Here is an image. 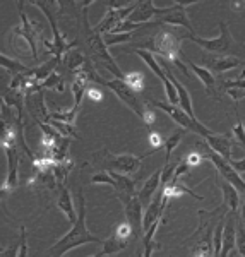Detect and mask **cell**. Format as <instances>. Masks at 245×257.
Wrapping results in <instances>:
<instances>
[{
  "mask_svg": "<svg viewBox=\"0 0 245 257\" xmlns=\"http://www.w3.org/2000/svg\"><path fill=\"white\" fill-rule=\"evenodd\" d=\"M76 77H82V79H86L88 82H96V84H101V86H105V88L111 89L115 93V96H117L129 110L134 111L146 125H153V123H155V115H153V111H149L146 106H143V103H141L138 98V93L129 88L126 82H124V79H117V77H113V79H103L96 70H94L93 65L89 64V60L82 65V69L76 74Z\"/></svg>",
  "mask_w": 245,
  "mask_h": 257,
  "instance_id": "1",
  "label": "cell"
},
{
  "mask_svg": "<svg viewBox=\"0 0 245 257\" xmlns=\"http://www.w3.org/2000/svg\"><path fill=\"white\" fill-rule=\"evenodd\" d=\"M86 243H101L103 245V240L94 237V235L88 230V225H86V199H84L82 189H79L77 190V219H76V223H74L72 228H70L59 242H55L48 248L47 254L52 257H62L64 254H67L69 250H74V248L86 245Z\"/></svg>",
  "mask_w": 245,
  "mask_h": 257,
  "instance_id": "2",
  "label": "cell"
},
{
  "mask_svg": "<svg viewBox=\"0 0 245 257\" xmlns=\"http://www.w3.org/2000/svg\"><path fill=\"white\" fill-rule=\"evenodd\" d=\"M184 40H185L184 35H177V33H173L170 30H161L149 41H146V43H143V45H138L136 48L148 50V52H151V53H158V55L163 57V60L172 62L173 64V62L182 57L180 47Z\"/></svg>",
  "mask_w": 245,
  "mask_h": 257,
  "instance_id": "3",
  "label": "cell"
},
{
  "mask_svg": "<svg viewBox=\"0 0 245 257\" xmlns=\"http://www.w3.org/2000/svg\"><path fill=\"white\" fill-rule=\"evenodd\" d=\"M84 14V30H86V38H88V43L91 47V52H93V59L96 64H103L105 65V69L108 70L110 74H113L117 79H124V76L126 74L120 70V67L117 65V62L115 59L111 57L110 50L105 45V41H103V35H99L98 31L91 30L89 26V21H88V12H82Z\"/></svg>",
  "mask_w": 245,
  "mask_h": 257,
  "instance_id": "4",
  "label": "cell"
},
{
  "mask_svg": "<svg viewBox=\"0 0 245 257\" xmlns=\"http://www.w3.org/2000/svg\"><path fill=\"white\" fill-rule=\"evenodd\" d=\"M153 153H156L155 149L153 151L146 153V155L143 156H134V155H111V153H108L106 149H103V151H99L94 155V160H96V163H105L108 172H118V173H124V175H134L136 172L139 170L141 167V161H143L146 156L153 155Z\"/></svg>",
  "mask_w": 245,
  "mask_h": 257,
  "instance_id": "5",
  "label": "cell"
},
{
  "mask_svg": "<svg viewBox=\"0 0 245 257\" xmlns=\"http://www.w3.org/2000/svg\"><path fill=\"white\" fill-rule=\"evenodd\" d=\"M148 103H151L153 106H156V108H160L161 111H165V113H167L168 117L177 123V125H180V128L196 132V134L202 136V138H207V136L214 134V131L207 128L204 123H201L197 118H192L190 115H187L180 106H172V105H168V103L156 101V99H151V101H148Z\"/></svg>",
  "mask_w": 245,
  "mask_h": 257,
  "instance_id": "6",
  "label": "cell"
},
{
  "mask_svg": "<svg viewBox=\"0 0 245 257\" xmlns=\"http://www.w3.org/2000/svg\"><path fill=\"white\" fill-rule=\"evenodd\" d=\"M19 9H21V24L12 30V36L14 38L11 41L23 40L30 47L33 59L38 60V43L43 40L41 38V26H38V23H35V21L28 19L26 12L23 11V2H19Z\"/></svg>",
  "mask_w": 245,
  "mask_h": 257,
  "instance_id": "7",
  "label": "cell"
},
{
  "mask_svg": "<svg viewBox=\"0 0 245 257\" xmlns=\"http://www.w3.org/2000/svg\"><path fill=\"white\" fill-rule=\"evenodd\" d=\"M106 6H108V11H106L105 18L94 26V31H98L99 35H106V33L113 31L122 21H126L129 18V14L136 9L138 2H132V4H129V6H126L124 2H108Z\"/></svg>",
  "mask_w": 245,
  "mask_h": 257,
  "instance_id": "8",
  "label": "cell"
},
{
  "mask_svg": "<svg viewBox=\"0 0 245 257\" xmlns=\"http://www.w3.org/2000/svg\"><path fill=\"white\" fill-rule=\"evenodd\" d=\"M189 38L201 48H204L206 52L214 53V55H226L230 52L231 45H233V38H231V33L228 30L226 23L219 24V36H214V38H201L197 35H189Z\"/></svg>",
  "mask_w": 245,
  "mask_h": 257,
  "instance_id": "9",
  "label": "cell"
},
{
  "mask_svg": "<svg viewBox=\"0 0 245 257\" xmlns=\"http://www.w3.org/2000/svg\"><path fill=\"white\" fill-rule=\"evenodd\" d=\"M206 156L216 167V170L219 172V175L223 177V180H226L228 184L233 185V187L240 192V196H245V180L240 177V173L236 172V170H233V167H231L225 158H221L218 153H214L213 149H209V146H207Z\"/></svg>",
  "mask_w": 245,
  "mask_h": 257,
  "instance_id": "10",
  "label": "cell"
},
{
  "mask_svg": "<svg viewBox=\"0 0 245 257\" xmlns=\"http://www.w3.org/2000/svg\"><path fill=\"white\" fill-rule=\"evenodd\" d=\"M124 206V214H126V221L131 225L132 237L139 238L141 235H144L143 231V204H141L138 194L129 197H120Z\"/></svg>",
  "mask_w": 245,
  "mask_h": 257,
  "instance_id": "11",
  "label": "cell"
},
{
  "mask_svg": "<svg viewBox=\"0 0 245 257\" xmlns=\"http://www.w3.org/2000/svg\"><path fill=\"white\" fill-rule=\"evenodd\" d=\"M194 2H177L170 6L168 12L161 18H158L156 21H153L155 24H170V26H184L190 35H196L190 19L187 16V7L192 6Z\"/></svg>",
  "mask_w": 245,
  "mask_h": 257,
  "instance_id": "12",
  "label": "cell"
},
{
  "mask_svg": "<svg viewBox=\"0 0 245 257\" xmlns=\"http://www.w3.org/2000/svg\"><path fill=\"white\" fill-rule=\"evenodd\" d=\"M7 156V175L6 180L2 182L0 189L6 190L7 194L12 192L14 189H18L19 185V153H18V144H11V146H4Z\"/></svg>",
  "mask_w": 245,
  "mask_h": 257,
  "instance_id": "13",
  "label": "cell"
},
{
  "mask_svg": "<svg viewBox=\"0 0 245 257\" xmlns=\"http://www.w3.org/2000/svg\"><path fill=\"white\" fill-rule=\"evenodd\" d=\"M131 238H134L132 237L131 225H129L127 221L120 223V225L115 228L113 235L103 242V248H101L103 255H111V254H118V252H122L124 248L129 245Z\"/></svg>",
  "mask_w": 245,
  "mask_h": 257,
  "instance_id": "14",
  "label": "cell"
},
{
  "mask_svg": "<svg viewBox=\"0 0 245 257\" xmlns=\"http://www.w3.org/2000/svg\"><path fill=\"white\" fill-rule=\"evenodd\" d=\"M202 64L204 67L213 74H223L231 69H236L242 65V60L231 55H214V53H206L202 55Z\"/></svg>",
  "mask_w": 245,
  "mask_h": 257,
  "instance_id": "15",
  "label": "cell"
},
{
  "mask_svg": "<svg viewBox=\"0 0 245 257\" xmlns=\"http://www.w3.org/2000/svg\"><path fill=\"white\" fill-rule=\"evenodd\" d=\"M167 199H163V190H158L155 194V197L151 199V202L148 204L146 211H144V216H143V231L149 230V226L153 225L158 219L163 218V211L167 208Z\"/></svg>",
  "mask_w": 245,
  "mask_h": 257,
  "instance_id": "16",
  "label": "cell"
},
{
  "mask_svg": "<svg viewBox=\"0 0 245 257\" xmlns=\"http://www.w3.org/2000/svg\"><path fill=\"white\" fill-rule=\"evenodd\" d=\"M26 106H28V110H30L31 117L36 120V123H40V122L50 123V113L47 111V106H45L43 91L28 94V96H26Z\"/></svg>",
  "mask_w": 245,
  "mask_h": 257,
  "instance_id": "17",
  "label": "cell"
},
{
  "mask_svg": "<svg viewBox=\"0 0 245 257\" xmlns=\"http://www.w3.org/2000/svg\"><path fill=\"white\" fill-rule=\"evenodd\" d=\"M206 143L209 149H213L214 153H218L221 158H225L226 161L231 160V148H233V143H231V139L228 138L225 134H218V132H214L213 136H207Z\"/></svg>",
  "mask_w": 245,
  "mask_h": 257,
  "instance_id": "18",
  "label": "cell"
},
{
  "mask_svg": "<svg viewBox=\"0 0 245 257\" xmlns=\"http://www.w3.org/2000/svg\"><path fill=\"white\" fill-rule=\"evenodd\" d=\"M160 180H161V170H156L153 175H149V178L144 182V185L139 189L138 197L143 206H148L151 202V199L155 197L156 190H160Z\"/></svg>",
  "mask_w": 245,
  "mask_h": 257,
  "instance_id": "19",
  "label": "cell"
},
{
  "mask_svg": "<svg viewBox=\"0 0 245 257\" xmlns=\"http://www.w3.org/2000/svg\"><path fill=\"white\" fill-rule=\"evenodd\" d=\"M129 52H132V53H136V55L139 57L141 60L144 62V64L148 65L149 69L153 70V74L160 79L161 82H167L168 81V77H167V74H165V70L163 67H161V64H160V60L156 59L155 55H153L151 52H148V50H141V48H134V50H129Z\"/></svg>",
  "mask_w": 245,
  "mask_h": 257,
  "instance_id": "20",
  "label": "cell"
},
{
  "mask_svg": "<svg viewBox=\"0 0 245 257\" xmlns=\"http://www.w3.org/2000/svg\"><path fill=\"white\" fill-rule=\"evenodd\" d=\"M235 242H236V223L231 216H226L225 228H223V245L219 257H228L231 250H235Z\"/></svg>",
  "mask_w": 245,
  "mask_h": 257,
  "instance_id": "21",
  "label": "cell"
},
{
  "mask_svg": "<svg viewBox=\"0 0 245 257\" xmlns=\"http://www.w3.org/2000/svg\"><path fill=\"white\" fill-rule=\"evenodd\" d=\"M57 208H59L62 213L65 214L67 221L70 225H74L77 219V213L76 208H74V202H72V196L65 187H59V197H57Z\"/></svg>",
  "mask_w": 245,
  "mask_h": 257,
  "instance_id": "22",
  "label": "cell"
},
{
  "mask_svg": "<svg viewBox=\"0 0 245 257\" xmlns=\"http://www.w3.org/2000/svg\"><path fill=\"white\" fill-rule=\"evenodd\" d=\"M108 172V170H106ZM110 175L115 178V182H117V185H115V189H117L118 192V199L120 197H129V196H136V182L132 180L129 175H124V173H118V172H110Z\"/></svg>",
  "mask_w": 245,
  "mask_h": 257,
  "instance_id": "23",
  "label": "cell"
},
{
  "mask_svg": "<svg viewBox=\"0 0 245 257\" xmlns=\"http://www.w3.org/2000/svg\"><path fill=\"white\" fill-rule=\"evenodd\" d=\"M221 190H223V202H225V206L231 213H236L240 209V202H242L240 192L231 184H228L226 180L221 182Z\"/></svg>",
  "mask_w": 245,
  "mask_h": 257,
  "instance_id": "24",
  "label": "cell"
},
{
  "mask_svg": "<svg viewBox=\"0 0 245 257\" xmlns=\"http://www.w3.org/2000/svg\"><path fill=\"white\" fill-rule=\"evenodd\" d=\"M163 190V199H167V201H170V199H173V197H178V196H182V194H189V196H192L194 199H197V201H202V196H199V194H196L194 190H190V189H187L184 184H180L178 180H170V184L167 185L165 189H161Z\"/></svg>",
  "mask_w": 245,
  "mask_h": 257,
  "instance_id": "25",
  "label": "cell"
},
{
  "mask_svg": "<svg viewBox=\"0 0 245 257\" xmlns=\"http://www.w3.org/2000/svg\"><path fill=\"white\" fill-rule=\"evenodd\" d=\"M187 65H189L190 70L196 74L197 79L206 86V89L209 91V93H216V77H214L213 72H209L206 67H201V65H197V64H192V62H187Z\"/></svg>",
  "mask_w": 245,
  "mask_h": 257,
  "instance_id": "26",
  "label": "cell"
},
{
  "mask_svg": "<svg viewBox=\"0 0 245 257\" xmlns=\"http://www.w3.org/2000/svg\"><path fill=\"white\" fill-rule=\"evenodd\" d=\"M161 221H163V218L155 221L151 226H149V230L144 231V235H143V257H151L153 252L158 248L156 242H155V235H156L158 228H160V225H161Z\"/></svg>",
  "mask_w": 245,
  "mask_h": 257,
  "instance_id": "27",
  "label": "cell"
},
{
  "mask_svg": "<svg viewBox=\"0 0 245 257\" xmlns=\"http://www.w3.org/2000/svg\"><path fill=\"white\" fill-rule=\"evenodd\" d=\"M62 64L65 65V67H67L70 72H74V74H77L79 70L82 69V65L86 64V57L82 55L81 52H79V50H76V48H72L70 50V52H67L65 53L64 57H62Z\"/></svg>",
  "mask_w": 245,
  "mask_h": 257,
  "instance_id": "28",
  "label": "cell"
},
{
  "mask_svg": "<svg viewBox=\"0 0 245 257\" xmlns=\"http://www.w3.org/2000/svg\"><path fill=\"white\" fill-rule=\"evenodd\" d=\"M185 128H177V131H173L172 134L168 136V138H165L163 141V149H165V165L170 163V158H172V153L175 151L177 146L180 144L182 138L185 136Z\"/></svg>",
  "mask_w": 245,
  "mask_h": 257,
  "instance_id": "29",
  "label": "cell"
},
{
  "mask_svg": "<svg viewBox=\"0 0 245 257\" xmlns=\"http://www.w3.org/2000/svg\"><path fill=\"white\" fill-rule=\"evenodd\" d=\"M72 168H74V161H70V160L59 161V163L53 165L52 173H53V178H55V182H57L59 187H64L65 180H67V177H69V173Z\"/></svg>",
  "mask_w": 245,
  "mask_h": 257,
  "instance_id": "30",
  "label": "cell"
},
{
  "mask_svg": "<svg viewBox=\"0 0 245 257\" xmlns=\"http://www.w3.org/2000/svg\"><path fill=\"white\" fill-rule=\"evenodd\" d=\"M86 93H88V81L82 79V77H76L72 82V94H74L72 110L79 111V108H81V103H82V98H84Z\"/></svg>",
  "mask_w": 245,
  "mask_h": 257,
  "instance_id": "31",
  "label": "cell"
},
{
  "mask_svg": "<svg viewBox=\"0 0 245 257\" xmlns=\"http://www.w3.org/2000/svg\"><path fill=\"white\" fill-rule=\"evenodd\" d=\"M0 67L6 69L7 72H11L12 76H16V74H21V72H26V70H28V67L24 64H21L19 60L12 59V57L4 55L2 52H0Z\"/></svg>",
  "mask_w": 245,
  "mask_h": 257,
  "instance_id": "32",
  "label": "cell"
},
{
  "mask_svg": "<svg viewBox=\"0 0 245 257\" xmlns=\"http://www.w3.org/2000/svg\"><path fill=\"white\" fill-rule=\"evenodd\" d=\"M40 89L41 91H43V89H53V91H57V93H64L65 81L62 79V76H59L57 72H53V74H50V76L43 82H41Z\"/></svg>",
  "mask_w": 245,
  "mask_h": 257,
  "instance_id": "33",
  "label": "cell"
},
{
  "mask_svg": "<svg viewBox=\"0 0 245 257\" xmlns=\"http://www.w3.org/2000/svg\"><path fill=\"white\" fill-rule=\"evenodd\" d=\"M124 82L136 93H141L144 89V74L143 72H129L124 76Z\"/></svg>",
  "mask_w": 245,
  "mask_h": 257,
  "instance_id": "34",
  "label": "cell"
},
{
  "mask_svg": "<svg viewBox=\"0 0 245 257\" xmlns=\"http://www.w3.org/2000/svg\"><path fill=\"white\" fill-rule=\"evenodd\" d=\"M48 125H52L55 128L57 132H59L60 136H64V138H74V139H79L77 136V131L74 125H70V123H64V122H57V120H50Z\"/></svg>",
  "mask_w": 245,
  "mask_h": 257,
  "instance_id": "35",
  "label": "cell"
},
{
  "mask_svg": "<svg viewBox=\"0 0 245 257\" xmlns=\"http://www.w3.org/2000/svg\"><path fill=\"white\" fill-rule=\"evenodd\" d=\"M132 36H134V33H118V35H115V33H108V35H103V41H105V45L110 48V47H113V45H120V43H126V41H131Z\"/></svg>",
  "mask_w": 245,
  "mask_h": 257,
  "instance_id": "36",
  "label": "cell"
},
{
  "mask_svg": "<svg viewBox=\"0 0 245 257\" xmlns=\"http://www.w3.org/2000/svg\"><path fill=\"white\" fill-rule=\"evenodd\" d=\"M77 113L79 111H76V110L52 111V113H50V120H57V122H64V123H70V125H74V122H76V118H77Z\"/></svg>",
  "mask_w": 245,
  "mask_h": 257,
  "instance_id": "37",
  "label": "cell"
},
{
  "mask_svg": "<svg viewBox=\"0 0 245 257\" xmlns=\"http://www.w3.org/2000/svg\"><path fill=\"white\" fill-rule=\"evenodd\" d=\"M236 252L245 257V225L242 221L236 223V242H235Z\"/></svg>",
  "mask_w": 245,
  "mask_h": 257,
  "instance_id": "38",
  "label": "cell"
},
{
  "mask_svg": "<svg viewBox=\"0 0 245 257\" xmlns=\"http://www.w3.org/2000/svg\"><path fill=\"white\" fill-rule=\"evenodd\" d=\"M91 184H105V185H111V187L115 189L117 182H115V178L110 175V172H99L91 177Z\"/></svg>",
  "mask_w": 245,
  "mask_h": 257,
  "instance_id": "39",
  "label": "cell"
},
{
  "mask_svg": "<svg viewBox=\"0 0 245 257\" xmlns=\"http://www.w3.org/2000/svg\"><path fill=\"white\" fill-rule=\"evenodd\" d=\"M233 136L236 138V141H238L242 146H245V125H243V122L238 118V122H236V125L233 127Z\"/></svg>",
  "mask_w": 245,
  "mask_h": 257,
  "instance_id": "40",
  "label": "cell"
},
{
  "mask_svg": "<svg viewBox=\"0 0 245 257\" xmlns=\"http://www.w3.org/2000/svg\"><path fill=\"white\" fill-rule=\"evenodd\" d=\"M163 141L165 139L161 138L158 132H151V134H149V144H151L155 151H160V149L163 148Z\"/></svg>",
  "mask_w": 245,
  "mask_h": 257,
  "instance_id": "41",
  "label": "cell"
},
{
  "mask_svg": "<svg viewBox=\"0 0 245 257\" xmlns=\"http://www.w3.org/2000/svg\"><path fill=\"white\" fill-rule=\"evenodd\" d=\"M226 89H243L245 91V79H235V81H223Z\"/></svg>",
  "mask_w": 245,
  "mask_h": 257,
  "instance_id": "42",
  "label": "cell"
},
{
  "mask_svg": "<svg viewBox=\"0 0 245 257\" xmlns=\"http://www.w3.org/2000/svg\"><path fill=\"white\" fill-rule=\"evenodd\" d=\"M184 161L189 165V167H196V165H199L202 161V155H201V153H190V155L187 156Z\"/></svg>",
  "mask_w": 245,
  "mask_h": 257,
  "instance_id": "43",
  "label": "cell"
},
{
  "mask_svg": "<svg viewBox=\"0 0 245 257\" xmlns=\"http://www.w3.org/2000/svg\"><path fill=\"white\" fill-rule=\"evenodd\" d=\"M226 93H228V96H230L236 103H238L240 99L245 98V91L243 89H226Z\"/></svg>",
  "mask_w": 245,
  "mask_h": 257,
  "instance_id": "44",
  "label": "cell"
},
{
  "mask_svg": "<svg viewBox=\"0 0 245 257\" xmlns=\"http://www.w3.org/2000/svg\"><path fill=\"white\" fill-rule=\"evenodd\" d=\"M228 163L233 167V170H236L238 173H243L245 172V158H242V160H230Z\"/></svg>",
  "mask_w": 245,
  "mask_h": 257,
  "instance_id": "45",
  "label": "cell"
},
{
  "mask_svg": "<svg viewBox=\"0 0 245 257\" xmlns=\"http://www.w3.org/2000/svg\"><path fill=\"white\" fill-rule=\"evenodd\" d=\"M18 252H19V243H16L14 247H9L7 250L0 252V257H18Z\"/></svg>",
  "mask_w": 245,
  "mask_h": 257,
  "instance_id": "46",
  "label": "cell"
},
{
  "mask_svg": "<svg viewBox=\"0 0 245 257\" xmlns=\"http://www.w3.org/2000/svg\"><path fill=\"white\" fill-rule=\"evenodd\" d=\"M88 94L91 99H94V101H99V99H101V91L98 88H88Z\"/></svg>",
  "mask_w": 245,
  "mask_h": 257,
  "instance_id": "47",
  "label": "cell"
},
{
  "mask_svg": "<svg viewBox=\"0 0 245 257\" xmlns=\"http://www.w3.org/2000/svg\"><path fill=\"white\" fill-rule=\"evenodd\" d=\"M240 209H242V223L245 225V196H243V201L240 202Z\"/></svg>",
  "mask_w": 245,
  "mask_h": 257,
  "instance_id": "48",
  "label": "cell"
},
{
  "mask_svg": "<svg viewBox=\"0 0 245 257\" xmlns=\"http://www.w3.org/2000/svg\"><path fill=\"white\" fill-rule=\"evenodd\" d=\"M4 105H6V103H4L2 96H0V115H2V108H4Z\"/></svg>",
  "mask_w": 245,
  "mask_h": 257,
  "instance_id": "49",
  "label": "cell"
},
{
  "mask_svg": "<svg viewBox=\"0 0 245 257\" xmlns=\"http://www.w3.org/2000/svg\"><path fill=\"white\" fill-rule=\"evenodd\" d=\"M236 255H238V252L236 250H231L230 254H228V257H236Z\"/></svg>",
  "mask_w": 245,
  "mask_h": 257,
  "instance_id": "50",
  "label": "cell"
},
{
  "mask_svg": "<svg viewBox=\"0 0 245 257\" xmlns=\"http://www.w3.org/2000/svg\"><path fill=\"white\" fill-rule=\"evenodd\" d=\"M91 257H103V252H101V250H99V252H98V254H94V255H91Z\"/></svg>",
  "mask_w": 245,
  "mask_h": 257,
  "instance_id": "51",
  "label": "cell"
},
{
  "mask_svg": "<svg viewBox=\"0 0 245 257\" xmlns=\"http://www.w3.org/2000/svg\"><path fill=\"white\" fill-rule=\"evenodd\" d=\"M0 149H2V143H0Z\"/></svg>",
  "mask_w": 245,
  "mask_h": 257,
  "instance_id": "52",
  "label": "cell"
},
{
  "mask_svg": "<svg viewBox=\"0 0 245 257\" xmlns=\"http://www.w3.org/2000/svg\"><path fill=\"white\" fill-rule=\"evenodd\" d=\"M2 250H4V248H2V247H0V252H2Z\"/></svg>",
  "mask_w": 245,
  "mask_h": 257,
  "instance_id": "53",
  "label": "cell"
}]
</instances>
